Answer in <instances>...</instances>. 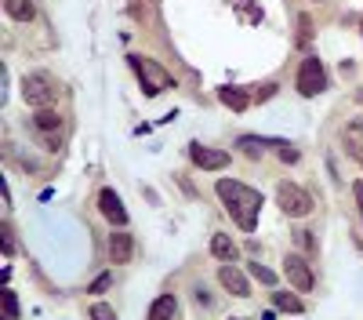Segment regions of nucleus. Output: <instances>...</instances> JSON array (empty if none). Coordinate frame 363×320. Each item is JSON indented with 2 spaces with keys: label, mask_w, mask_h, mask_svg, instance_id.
I'll list each match as a JSON object with an SVG mask.
<instances>
[{
  "label": "nucleus",
  "mask_w": 363,
  "mask_h": 320,
  "mask_svg": "<svg viewBox=\"0 0 363 320\" xmlns=\"http://www.w3.org/2000/svg\"><path fill=\"white\" fill-rule=\"evenodd\" d=\"M218 197H222V204L229 208V215H233V222L240 226V229H255L258 226V211H262V193L258 189H251V186H244V182H236V179H222L218 186Z\"/></svg>",
  "instance_id": "f257e3e1"
},
{
  "label": "nucleus",
  "mask_w": 363,
  "mask_h": 320,
  "mask_svg": "<svg viewBox=\"0 0 363 320\" xmlns=\"http://www.w3.org/2000/svg\"><path fill=\"white\" fill-rule=\"evenodd\" d=\"M128 62H131V70L138 73V80H142V92H145V95H160L164 87L171 84V77L164 73V66H157L153 58H142V55H131Z\"/></svg>",
  "instance_id": "f03ea898"
},
{
  "label": "nucleus",
  "mask_w": 363,
  "mask_h": 320,
  "mask_svg": "<svg viewBox=\"0 0 363 320\" xmlns=\"http://www.w3.org/2000/svg\"><path fill=\"white\" fill-rule=\"evenodd\" d=\"M277 204H280V211L291 215V219H301V215L313 211V197L301 189L298 182H280L277 186Z\"/></svg>",
  "instance_id": "7ed1b4c3"
},
{
  "label": "nucleus",
  "mask_w": 363,
  "mask_h": 320,
  "mask_svg": "<svg viewBox=\"0 0 363 320\" xmlns=\"http://www.w3.org/2000/svg\"><path fill=\"white\" fill-rule=\"evenodd\" d=\"M22 99L37 109H48L55 102V84L44 73H29V77H22Z\"/></svg>",
  "instance_id": "20e7f679"
},
{
  "label": "nucleus",
  "mask_w": 363,
  "mask_h": 320,
  "mask_svg": "<svg viewBox=\"0 0 363 320\" xmlns=\"http://www.w3.org/2000/svg\"><path fill=\"white\" fill-rule=\"evenodd\" d=\"M327 87V70H323V62L320 58H306L301 62V70H298V95H306V99H313V95H320Z\"/></svg>",
  "instance_id": "39448f33"
},
{
  "label": "nucleus",
  "mask_w": 363,
  "mask_h": 320,
  "mask_svg": "<svg viewBox=\"0 0 363 320\" xmlns=\"http://www.w3.org/2000/svg\"><path fill=\"white\" fill-rule=\"evenodd\" d=\"M33 128H37V135H40L44 145H51V150L62 145V121H58L55 109H37L33 113Z\"/></svg>",
  "instance_id": "423d86ee"
},
{
  "label": "nucleus",
  "mask_w": 363,
  "mask_h": 320,
  "mask_svg": "<svg viewBox=\"0 0 363 320\" xmlns=\"http://www.w3.org/2000/svg\"><path fill=\"white\" fill-rule=\"evenodd\" d=\"M189 157H193V164L203 167V171H222V167H229V153H225V150H211V145H200V142L189 145Z\"/></svg>",
  "instance_id": "0eeeda50"
},
{
  "label": "nucleus",
  "mask_w": 363,
  "mask_h": 320,
  "mask_svg": "<svg viewBox=\"0 0 363 320\" xmlns=\"http://www.w3.org/2000/svg\"><path fill=\"white\" fill-rule=\"evenodd\" d=\"M284 277L291 280L294 291H313V280H316L313 270H309L298 255H287V258H284Z\"/></svg>",
  "instance_id": "6e6552de"
},
{
  "label": "nucleus",
  "mask_w": 363,
  "mask_h": 320,
  "mask_svg": "<svg viewBox=\"0 0 363 320\" xmlns=\"http://www.w3.org/2000/svg\"><path fill=\"white\" fill-rule=\"evenodd\" d=\"M218 284L229 291V295H236V299H244L247 291H251V284H247V277L240 273L233 262H222V270H218Z\"/></svg>",
  "instance_id": "1a4fd4ad"
},
{
  "label": "nucleus",
  "mask_w": 363,
  "mask_h": 320,
  "mask_svg": "<svg viewBox=\"0 0 363 320\" xmlns=\"http://www.w3.org/2000/svg\"><path fill=\"white\" fill-rule=\"evenodd\" d=\"M99 211H102V215H106V219H109L113 226H124V222H128V211H124V204H120L116 189H109V186H106V189L99 193Z\"/></svg>",
  "instance_id": "9d476101"
},
{
  "label": "nucleus",
  "mask_w": 363,
  "mask_h": 320,
  "mask_svg": "<svg viewBox=\"0 0 363 320\" xmlns=\"http://www.w3.org/2000/svg\"><path fill=\"white\" fill-rule=\"evenodd\" d=\"M342 150L349 153V160H356L363 167V121H352L342 135Z\"/></svg>",
  "instance_id": "9b49d317"
},
{
  "label": "nucleus",
  "mask_w": 363,
  "mask_h": 320,
  "mask_svg": "<svg viewBox=\"0 0 363 320\" xmlns=\"http://www.w3.org/2000/svg\"><path fill=\"white\" fill-rule=\"evenodd\" d=\"M218 102H225L233 113H244L251 102H255V95L251 92H244V87H233V84H222L218 87Z\"/></svg>",
  "instance_id": "f8f14e48"
},
{
  "label": "nucleus",
  "mask_w": 363,
  "mask_h": 320,
  "mask_svg": "<svg viewBox=\"0 0 363 320\" xmlns=\"http://www.w3.org/2000/svg\"><path fill=\"white\" fill-rule=\"evenodd\" d=\"M131 255H135V241L128 237V233H116V237H109V258L116 262V266L131 262Z\"/></svg>",
  "instance_id": "ddd939ff"
},
{
  "label": "nucleus",
  "mask_w": 363,
  "mask_h": 320,
  "mask_svg": "<svg viewBox=\"0 0 363 320\" xmlns=\"http://www.w3.org/2000/svg\"><path fill=\"white\" fill-rule=\"evenodd\" d=\"M211 255H215L218 262H233L236 258V244L225 237V233H215V237H211Z\"/></svg>",
  "instance_id": "4468645a"
},
{
  "label": "nucleus",
  "mask_w": 363,
  "mask_h": 320,
  "mask_svg": "<svg viewBox=\"0 0 363 320\" xmlns=\"http://www.w3.org/2000/svg\"><path fill=\"white\" fill-rule=\"evenodd\" d=\"M4 8L11 18L18 22H29V18H37V8H33V0H4Z\"/></svg>",
  "instance_id": "2eb2a0df"
},
{
  "label": "nucleus",
  "mask_w": 363,
  "mask_h": 320,
  "mask_svg": "<svg viewBox=\"0 0 363 320\" xmlns=\"http://www.w3.org/2000/svg\"><path fill=\"white\" fill-rule=\"evenodd\" d=\"M272 306H277L280 313H306V302H301L298 295H284V291L272 295Z\"/></svg>",
  "instance_id": "dca6fc26"
},
{
  "label": "nucleus",
  "mask_w": 363,
  "mask_h": 320,
  "mask_svg": "<svg viewBox=\"0 0 363 320\" xmlns=\"http://www.w3.org/2000/svg\"><path fill=\"white\" fill-rule=\"evenodd\" d=\"M174 306H178V302H174L171 295H160V299L153 302V309H149V320H171V316H174Z\"/></svg>",
  "instance_id": "f3484780"
},
{
  "label": "nucleus",
  "mask_w": 363,
  "mask_h": 320,
  "mask_svg": "<svg viewBox=\"0 0 363 320\" xmlns=\"http://www.w3.org/2000/svg\"><path fill=\"white\" fill-rule=\"evenodd\" d=\"M309 40H313V18L301 15L298 18V48H309Z\"/></svg>",
  "instance_id": "a211bd4d"
},
{
  "label": "nucleus",
  "mask_w": 363,
  "mask_h": 320,
  "mask_svg": "<svg viewBox=\"0 0 363 320\" xmlns=\"http://www.w3.org/2000/svg\"><path fill=\"white\" fill-rule=\"evenodd\" d=\"M251 277H255L258 284H269V287H272V284H277V280H280V277H277V273H272V270H265V266H258V262H255V258H251Z\"/></svg>",
  "instance_id": "6ab92c4d"
},
{
  "label": "nucleus",
  "mask_w": 363,
  "mask_h": 320,
  "mask_svg": "<svg viewBox=\"0 0 363 320\" xmlns=\"http://www.w3.org/2000/svg\"><path fill=\"white\" fill-rule=\"evenodd\" d=\"M91 320H116V313L106 302H95V306H91Z\"/></svg>",
  "instance_id": "aec40b11"
},
{
  "label": "nucleus",
  "mask_w": 363,
  "mask_h": 320,
  "mask_svg": "<svg viewBox=\"0 0 363 320\" xmlns=\"http://www.w3.org/2000/svg\"><path fill=\"white\" fill-rule=\"evenodd\" d=\"M240 11H244L247 22H262V8H258V4H247V0H240Z\"/></svg>",
  "instance_id": "412c9836"
},
{
  "label": "nucleus",
  "mask_w": 363,
  "mask_h": 320,
  "mask_svg": "<svg viewBox=\"0 0 363 320\" xmlns=\"http://www.w3.org/2000/svg\"><path fill=\"white\" fill-rule=\"evenodd\" d=\"M4 316H18V299H15V291H4Z\"/></svg>",
  "instance_id": "4be33fe9"
},
{
  "label": "nucleus",
  "mask_w": 363,
  "mask_h": 320,
  "mask_svg": "<svg viewBox=\"0 0 363 320\" xmlns=\"http://www.w3.org/2000/svg\"><path fill=\"white\" fill-rule=\"evenodd\" d=\"M109 280H113V273H109V270H106V273H99V280L91 284V295H99V291H106V287H109Z\"/></svg>",
  "instance_id": "5701e85b"
},
{
  "label": "nucleus",
  "mask_w": 363,
  "mask_h": 320,
  "mask_svg": "<svg viewBox=\"0 0 363 320\" xmlns=\"http://www.w3.org/2000/svg\"><path fill=\"white\" fill-rule=\"evenodd\" d=\"M280 157H284V164H298V150H294V145H280Z\"/></svg>",
  "instance_id": "b1692460"
},
{
  "label": "nucleus",
  "mask_w": 363,
  "mask_h": 320,
  "mask_svg": "<svg viewBox=\"0 0 363 320\" xmlns=\"http://www.w3.org/2000/svg\"><path fill=\"white\" fill-rule=\"evenodd\" d=\"M4 251H15V233H11V222L4 219Z\"/></svg>",
  "instance_id": "393cba45"
},
{
  "label": "nucleus",
  "mask_w": 363,
  "mask_h": 320,
  "mask_svg": "<svg viewBox=\"0 0 363 320\" xmlns=\"http://www.w3.org/2000/svg\"><path fill=\"white\" fill-rule=\"evenodd\" d=\"M352 189H356V200H359V208H363V179H359V182H356Z\"/></svg>",
  "instance_id": "a878e982"
},
{
  "label": "nucleus",
  "mask_w": 363,
  "mask_h": 320,
  "mask_svg": "<svg viewBox=\"0 0 363 320\" xmlns=\"http://www.w3.org/2000/svg\"><path fill=\"white\" fill-rule=\"evenodd\" d=\"M233 320H244V316H233Z\"/></svg>",
  "instance_id": "bb28decb"
},
{
  "label": "nucleus",
  "mask_w": 363,
  "mask_h": 320,
  "mask_svg": "<svg viewBox=\"0 0 363 320\" xmlns=\"http://www.w3.org/2000/svg\"><path fill=\"white\" fill-rule=\"evenodd\" d=\"M4 320H15V316H4Z\"/></svg>",
  "instance_id": "cd10ccee"
}]
</instances>
